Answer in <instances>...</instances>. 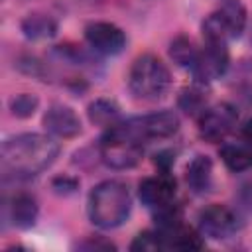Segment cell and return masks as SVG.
<instances>
[{"mask_svg": "<svg viewBox=\"0 0 252 252\" xmlns=\"http://www.w3.org/2000/svg\"><path fill=\"white\" fill-rule=\"evenodd\" d=\"M197 230L203 238L226 240L238 230V219L226 205H209L199 213Z\"/></svg>", "mask_w": 252, "mask_h": 252, "instance_id": "8", "label": "cell"}, {"mask_svg": "<svg viewBox=\"0 0 252 252\" xmlns=\"http://www.w3.org/2000/svg\"><path fill=\"white\" fill-rule=\"evenodd\" d=\"M37 201L30 193H16L8 205V215L14 226L18 228H32L37 220Z\"/></svg>", "mask_w": 252, "mask_h": 252, "instance_id": "14", "label": "cell"}, {"mask_svg": "<svg viewBox=\"0 0 252 252\" xmlns=\"http://www.w3.org/2000/svg\"><path fill=\"white\" fill-rule=\"evenodd\" d=\"M185 181L189 189L197 195H203L213 185V161L209 156H195L185 169Z\"/></svg>", "mask_w": 252, "mask_h": 252, "instance_id": "13", "label": "cell"}, {"mask_svg": "<svg viewBox=\"0 0 252 252\" xmlns=\"http://www.w3.org/2000/svg\"><path fill=\"white\" fill-rule=\"evenodd\" d=\"M59 144L45 134L26 132L2 144V165L16 177H33L45 171L57 158Z\"/></svg>", "mask_w": 252, "mask_h": 252, "instance_id": "1", "label": "cell"}, {"mask_svg": "<svg viewBox=\"0 0 252 252\" xmlns=\"http://www.w3.org/2000/svg\"><path fill=\"white\" fill-rule=\"evenodd\" d=\"M179 108L189 116H201V112L207 108V94L201 87H189L183 89L179 94Z\"/></svg>", "mask_w": 252, "mask_h": 252, "instance_id": "19", "label": "cell"}, {"mask_svg": "<svg viewBox=\"0 0 252 252\" xmlns=\"http://www.w3.org/2000/svg\"><path fill=\"white\" fill-rule=\"evenodd\" d=\"M85 39L100 55H118L126 47V33L110 22H91L85 28Z\"/></svg>", "mask_w": 252, "mask_h": 252, "instance_id": "10", "label": "cell"}, {"mask_svg": "<svg viewBox=\"0 0 252 252\" xmlns=\"http://www.w3.org/2000/svg\"><path fill=\"white\" fill-rule=\"evenodd\" d=\"M219 154L230 171H244L252 167V152L242 140L236 144H222Z\"/></svg>", "mask_w": 252, "mask_h": 252, "instance_id": "16", "label": "cell"}, {"mask_svg": "<svg viewBox=\"0 0 252 252\" xmlns=\"http://www.w3.org/2000/svg\"><path fill=\"white\" fill-rule=\"evenodd\" d=\"M169 57L173 59V63H177L179 67L185 69H193L199 57V49L195 47V43L185 37V35H177L171 43H169Z\"/></svg>", "mask_w": 252, "mask_h": 252, "instance_id": "18", "label": "cell"}, {"mask_svg": "<svg viewBox=\"0 0 252 252\" xmlns=\"http://www.w3.org/2000/svg\"><path fill=\"white\" fill-rule=\"evenodd\" d=\"M43 128L57 138H75L81 134V120L77 112L65 104H51L43 114Z\"/></svg>", "mask_w": 252, "mask_h": 252, "instance_id": "12", "label": "cell"}, {"mask_svg": "<svg viewBox=\"0 0 252 252\" xmlns=\"http://www.w3.org/2000/svg\"><path fill=\"white\" fill-rule=\"evenodd\" d=\"M246 28V8L240 0H224L219 10L209 14L201 26L205 41H230Z\"/></svg>", "mask_w": 252, "mask_h": 252, "instance_id": "5", "label": "cell"}, {"mask_svg": "<svg viewBox=\"0 0 252 252\" xmlns=\"http://www.w3.org/2000/svg\"><path fill=\"white\" fill-rule=\"evenodd\" d=\"M175 179L167 173V171H161L158 175H152V177H146L140 187H138V197L140 201L148 207V209H161L169 203H173V197H175Z\"/></svg>", "mask_w": 252, "mask_h": 252, "instance_id": "11", "label": "cell"}, {"mask_svg": "<svg viewBox=\"0 0 252 252\" xmlns=\"http://www.w3.org/2000/svg\"><path fill=\"white\" fill-rule=\"evenodd\" d=\"M171 87L167 65L154 53H144L134 59L128 73V89L134 98L144 102L161 100Z\"/></svg>", "mask_w": 252, "mask_h": 252, "instance_id": "3", "label": "cell"}, {"mask_svg": "<svg viewBox=\"0 0 252 252\" xmlns=\"http://www.w3.org/2000/svg\"><path fill=\"white\" fill-rule=\"evenodd\" d=\"M53 189H55V193H61V195H69V193H73L77 187H79V181L75 179V177H67V175H63V177H57V179H53Z\"/></svg>", "mask_w": 252, "mask_h": 252, "instance_id": "22", "label": "cell"}, {"mask_svg": "<svg viewBox=\"0 0 252 252\" xmlns=\"http://www.w3.org/2000/svg\"><path fill=\"white\" fill-rule=\"evenodd\" d=\"M130 250H142V252H152V250H163V240L158 230H144L140 232L134 242L130 244Z\"/></svg>", "mask_w": 252, "mask_h": 252, "instance_id": "21", "label": "cell"}, {"mask_svg": "<svg viewBox=\"0 0 252 252\" xmlns=\"http://www.w3.org/2000/svg\"><path fill=\"white\" fill-rule=\"evenodd\" d=\"M22 32L28 39H47L53 37L57 32L55 20L43 14H30L22 20Z\"/></svg>", "mask_w": 252, "mask_h": 252, "instance_id": "17", "label": "cell"}, {"mask_svg": "<svg viewBox=\"0 0 252 252\" xmlns=\"http://www.w3.org/2000/svg\"><path fill=\"white\" fill-rule=\"evenodd\" d=\"M118 128L130 138L144 144L146 140L173 136L179 130V118L171 110H159V112H150L144 116L130 118L126 122H118Z\"/></svg>", "mask_w": 252, "mask_h": 252, "instance_id": "6", "label": "cell"}, {"mask_svg": "<svg viewBox=\"0 0 252 252\" xmlns=\"http://www.w3.org/2000/svg\"><path fill=\"white\" fill-rule=\"evenodd\" d=\"M238 112L228 102L207 106L199 116V136L211 144L222 142L236 126Z\"/></svg>", "mask_w": 252, "mask_h": 252, "instance_id": "7", "label": "cell"}, {"mask_svg": "<svg viewBox=\"0 0 252 252\" xmlns=\"http://www.w3.org/2000/svg\"><path fill=\"white\" fill-rule=\"evenodd\" d=\"M98 154L104 165L112 169H130L140 163L144 148H142V142L130 138L118 128V124H114L106 128L104 136L100 138Z\"/></svg>", "mask_w": 252, "mask_h": 252, "instance_id": "4", "label": "cell"}, {"mask_svg": "<svg viewBox=\"0 0 252 252\" xmlns=\"http://www.w3.org/2000/svg\"><path fill=\"white\" fill-rule=\"evenodd\" d=\"M228 69V47L224 41H205L191 73L199 83H209L224 75Z\"/></svg>", "mask_w": 252, "mask_h": 252, "instance_id": "9", "label": "cell"}, {"mask_svg": "<svg viewBox=\"0 0 252 252\" xmlns=\"http://www.w3.org/2000/svg\"><path fill=\"white\" fill-rule=\"evenodd\" d=\"M132 211V195L126 183L106 179L89 193V219L94 226L110 230L126 222Z\"/></svg>", "mask_w": 252, "mask_h": 252, "instance_id": "2", "label": "cell"}, {"mask_svg": "<svg viewBox=\"0 0 252 252\" xmlns=\"http://www.w3.org/2000/svg\"><path fill=\"white\" fill-rule=\"evenodd\" d=\"M89 120L96 126L110 128L120 122V106L110 98H96L87 108Z\"/></svg>", "mask_w": 252, "mask_h": 252, "instance_id": "15", "label": "cell"}, {"mask_svg": "<svg viewBox=\"0 0 252 252\" xmlns=\"http://www.w3.org/2000/svg\"><path fill=\"white\" fill-rule=\"evenodd\" d=\"M77 248H81V250H114L116 246L104 238H87V240L79 242Z\"/></svg>", "mask_w": 252, "mask_h": 252, "instance_id": "23", "label": "cell"}, {"mask_svg": "<svg viewBox=\"0 0 252 252\" xmlns=\"http://www.w3.org/2000/svg\"><path fill=\"white\" fill-rule=\"evenodd\" d=\"M39 106V98L30 93H20L10 98V112L18 118H30Z\"/></svg>", "mask_w": 252, "mask_h": 252, "instance_id": "20", "label": "cell"}]
</instances>
